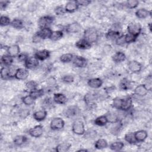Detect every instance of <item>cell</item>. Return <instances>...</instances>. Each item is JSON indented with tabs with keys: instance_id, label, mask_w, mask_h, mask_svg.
Returning a JSON list of instances; mask_svg holds the SVG:
<instances>
[{
	"instance_id": "cell-51",
	"label": "cell",
	"mask_w": 152,
	"mask_h": 152,
	"mask_svg": "<svg viewBox=\"0 0 152 152\" xmlns=\"http://www.w3.org/2000/svg\"><path fill=\"white\" fill-rule=\"evenodd\" d=\"M30 115V110L28 109H23L19 112V116L21 119L26 118Z\"/></svg>"
},
{
	"instance_id": "cell-41",
	"label": "cell",
	"mask_w": 152,
	"mask_h": 152,
	"mask_svg": "<svg viewBox=\"0 0 152 152\" xmlns=\"http://www.w3.org/2000/svg\"><path fill=\"white\" fill-rule=\"evenodd\" d=\"M34 100H35V99L34 98H33L30 94L27 95L22 98L23 103L26 106L32 105L34 103Z\"/></svg>"
},
{
	"instance_id": "cell-28",
	"label": "cell",
	"mask_w": 152,
	"mask_h": 152,
	"mask_svg": "<svg viewBox=\"0 0 152 152\" xmlns=\"http://www.w3.org/2000/svg\"><path fill=\"white\" fill-rule=\"evenodd\" d=\"M1 62L4 66H11L13 62V57L8 54L3 55L1 58Z\"/></svg>"
},
{
	"instance_id": "cell-31",
	"label": "cell",
	"mask_w": 152,
	"mask_h": 152,
	"mask_svg": "<svg viewBox=\"0 0 152 152\" xmlns=\"http://www.w3.org/2000/svg\"><path fill=\"white\" fill-rule=\"evenodd\" d=\"M131 83L129 80L126 78H122L119 83V88L122 90H124V91L128 90L131 88Z\"/></svg>"
},
{
	"instance_id": "cell-37",
	"label": "cell",
	"mask_w": 152,
	"mask_h": 152,
	"mask_svg": "<svg viewBox=\"0 0 152 152\" xmlns=\"http://www.w3.org/2000/svg\"><path fill=\"white\" fill-rule=\"evenodd\" d=\"M107 119V122L111 124H116L119 122L118 116L113 112H109L105 115Z\"/></svg>"
},
{
	"instance_id": "cell-12",
	"label": "cell",
	"mask_w": 152,
	"mask_h": 152,
	"mask_svg": "<svg viewBox=\"0 0 152 152\" xmlns=\"http://www.w3.org/2000/svg\"><path fill=\"white\" fill-rule=\"evenodd\" d=\"M43 127L40 125H36L33 128H31L28 131L29 135L34 138H39L43 135Z\"/></svg>"
},
{
	"instance_id": "cell-29",
	"label": "cell",
	"mask_w": 152,
	"mask_h": 152,
	"mask_svg": "<svg viewBox=\"0 0 152 152\" xmlns=\"http://www.w3.org/2000/svg\"><path fill=\"white\" fill-rule=\"evenodd\" d=\"M108 146L107 141L103 138H100L96 141L94 143V147L97 150H102L106 148Z\"/></svg>"
},
{
	"instance_id": "cell-6",
	"label": "cell",
	"mask_w": 152,
	"mask_h": 152,
	"mask_svg": "<svg viewBox=\"0 0 152 152\" xmlns=\"http://www.w3.org/2000/svg\"><path fill=\"white\" fill-rule=\"evenodd\" d=\"M80 113V108L75 105L68 107L64 111V115L68 118H73L78 116Z\"/></svg>"
},
{
	"instance_id": "cell-33",
	"label": "cell",
	"mask_w": 152,
	"mask_h": 152,
	"mask_svg": "<svg viewBox=\"0 0 152 152\" xmlns=\"http://www.w3.org/2000/svg\"><path fill=\"white\" fill-rule=\"evenodd\" d=\"M27 140H28L27 137L26 135H20L15 137V138H14L13 142L16 145L21 146L23 144H24L25 142H26Z\"/></svg>"
},
{
	"instance_id": "cell-19",
	"label": "cell",
	"mask_w": 152,
	"mask_h": 152,
	"mask_svg": "<svg viewBox=\"0 0 152 152\" xmlns=\"http://www.w3.org/2000/svg\"><path fill=\"white\" fill-rule=\"evenodd\" d=\"M75 45L78 49L81 50L88 49L91 47V44L84 38L77 41Z\"/></svg>"
},
{
	"instance_id": "cell-21",
	"label": "cell",
	"mask_w": 152,
	"mask_h": 152,
	"mask_svg": "<svg viewBox=\"0 0 152 152\" xmlns=\"http://www.w3.org/2000/svg\"><path fill=\"white\" fill-rule=\"evenodd\" d=\"M47 115H48L47 111L45 109H42V110H39L35 112L33 114V117L34 120L40 122L45 120Z\"/></svg>"
},
{
	"instance_id": "cell-20",
	"label": "cell",
	"mask_w": 152,
	"mask_h": 152,
	"mask_svg": "<svg viewBox=\"0 0 152 152\" xmlns=\"http://www.w3.org/2000/svg\"><path fill=\"white\" fill-rule=\"evenodd\" d=\"M134 93L141 97L145 96L147 94L148 90L145 86V84H140L137 86L135 88H134Z\"/></svg>"
},
{
	"instance_id": "cell-52",
	"label": "cell",
	"mask_w": 152,
	"mask_h": 152,
	"mask_svg": "<svg viewBox=\"0 0 152 152\" xmlns=\"http://www.w3.org/2000/svg\"><path fill=\"white\" fill-rule=\"evenodd\" d=\"M115 42H116V44L117 45H119V46H122L124 45H125L126 43H125V35H123V34H121L116 40H115Z\"/></svg>"
},
{
	"instance_id": "cell-54",
	"label": "cell",
	"mask_w": 152,
	"mask_h": 152,
	"mask_svg": "<svg viewBox=\"0 0 152 152\" xmlns=\"http://www.w3.org/2000/svg\"><path fill=\"white\" fill-rule=\"evenodd\" d=\"M42 40V39L40 37V36L38 34V33L37 32L33 35V36L32 37V42L34 43H39Z\"/></svg>"
},
{
	"instance_id": "cell-56",
	"label": "cell",
	"mask_w": 152,
	"mask_h": 152,
	"mask_svg": "<svg viewBox=\"0 0 152 152\" xmlns=\"http://www.w3.org/2000/svg\"><path fill=\"white\" fill-rule=\"evenodd\" d=\"M90 133H91V134H90V132H89L88 131H87V132H85L84 134H86V137H87L89 138H93L95 137L96 136V135H97L96 132L95 131H93V130H90Z\"/></svg>"
},
{
	"instance_id": "cell-57",
	"label": "cell",
	"mask_w": 152,
	"mask_h": 152,
	"mask_svg": "<svg viewBox=\"0 0 152 152\" xmlns=\"http://www.w3.org/2000/svg\"><path fill=\"white\" fill-rule=\"evenodd\" d=\"M78 4V5H81V6H87L89 4H91V1H88V0H80V1H77Z\"/></svg>"
},
{
	"instance_id": "cell-26",
	"label": "cell",
	"mask_w": 152,
	"mask_h": 152,
	"mask_svg": "<svg viewBox=\"0 0 152 152\" xmlns=\"http://www.w3.org/2000/svg\"><path fill=\"white\" fill-rule=\"evenodd\" d=\"M112 59L114 62L120 63L126 59V55L124 52L121 51H118L112 55Z\"/></svg>"
},
{
	"instance_id": "cell-14",
	"label": "cell",
	"mask_w": 152,
	"mask_h": 152,
	"mask_svg": "<svg viewBox=\"0 0 152 152\" xmlns=\"http://www.w3.org/2000/svg\"><path fill=\"white\" fill-rule=\"evenodd\" d=\"M81 30V25L77 22H74L66 26L65 30L68 33H76Z\"/></svg>"
},
{
	"instance_id": "cell-48",
	"label": "cell",
	"mask_w": 152,
	"mask_h": 152,
	"mask_svg": "<svg viewBox=\"0 0 152 152\" xmlns=\"http://www.w3.org/2000/svg\"><path fill=\"white\" fill-rule=\"evenodd\" d=\"M52 100L53 99H52L51 98H49V97H47V98L45 99L43 101L42 106L45 108H49L53 104V100Z\"/></svg>"
},
{
	"instance_id": "cell-24",
	"label": "cell",
	"mask_w": 152,
	"mask_h": 152,
	"mask_svg": "<svg viewBox=\"0 0 152 152\" xmlns=\"http://www.w3.org/2000/svg\"><path fill=\"white\" fill-rule=\"evenodd\" d=\"M135 140L137 142H143L148 137V134L145 130H139L134 132Z\"/></svg>"
},
{
	"instance_id": "cell-16",
	"label": "cell",
	"mask_w": 152,
	"mask_h": 152,
	"mask_svg": "<svg viewBox=\"0 0 152 152\" xmlns=\"http://www.w3.org/2000/svg\"><path fill=\"white\" fill-rule=\"evenodd\" d=\"M87 84L90 87L94 89H97L102 86L103 81L100 78H93L88 80Z\"/></svg>"
},
{
	"instance_id": "cell-22",
	"label": "cell",
	"mask_w": 152,
	"mask_h": 152,
	"mask_svg": "<svg viewBox=\"0 0 152 152\" xmlns=\"http://www.w3.org/2000/svg\"><path fill=\"white\" fill-rule=\"evenodd\" d=\"M53 100L57 104H64L66 102L67 98L65 94L61 93H56L53 95Z\"/></svg>"
},
{
	"instance_id": "cell-50",
	"label": "cell",
	"mask_w": 152,
	"mask_h": 152,
	"mask_svg": "<svg viewBox=\"0 0 152 152\" xmlns=\"http://www.w3.org/2000/svg\"><path fill=\"white\" fill-rule=\"evenodd\" d=\"M28 55L27 53H20L18 56H17V58H18V60L19 61H20L21 62H25L27 59L28 58Z\"/></svg>"
},
{
	"instance_id": "cell-42",
	"label": "cell",
	"mask_w": 152,
	"mask_h": 152,
	"mask_svg": "<svg viewBox=\"0 0 152 152\" xmlns=\"http://www.w3.org/2000/svg\"><path fill=\"white\" fill-rule=\"evenodd\" d=\"M96 94H94V93H88L87 94H86L85 96H84V100L85 101V102L87 103V104H90V103H91L92 102L95 100L96 99Z\"/></svg>"
},
{
	"instance_id": "cell-46",
	"label": "cell",
	"mask_w": 152,
	"mask_h": 152,
	"mask_svg": "<svg viewBox=\"0 0 152 152\" xmlns=\"http://www.w3.org/2000/svg\"><path fill=\"white\" fill-rule=\"evenodd\" d=\"M61 80L63 83H66V84H69L72 83L74 81V78L72 75H65L61 78Z\"/></svg>"
},
{
	"instance_id": "cell-49",
	"label": "cell",
	"mask_w": 152,
	"mask_h": 152,
	"mask_svg": "<svg viewBox=\"0 0 152 152\" xmlns=\"http://www.w3.org/2000/svg\"><path fill=\"white\" fill-rule=\"evenodd\" d=\"M55 13L57 15H61L64 14L66 12L65 10V8L62 6H58L55 8Z\"/></svg>"
},
{
	"instance_id": "cell-40",
	"label": "cell",
	"mask_w": 152,
	"mask_h": 152,
	"mask_svg": "<svg viewBox=\"0 0 152 152\" xmlns=\"http://www.w3.org/2000/svg\"><path fill=\"white\" fill-rule=\"evenodd\" d=\"M73 58H74V55L70 53H64L62 55L60 56L59 59L61 62L63 63H68L72 61Z\"/></svg>"
},
{
	"instance_id": "cell-11",
	"label": "cell",
	"mask_w": 152,
	"mask_h": 152,
	"mask_svg": "<svg viewBox=\"0 0 152 152\" xmlns=\"http://www.w3.org/2000/svg\"><path fill=\"white\" fill-rule=\"evenodd\" d=\"M128 67L130 71L133 73H138L141 71L142 68V64L135 60L130 61L128 64Z\"/></svg>"
},
{
	"instance_id": "cell-39",
	"label": "cell",
	"mask_w": 152,
	"mask_h": 152,
	"mask_svg": "<svg viewBox=\"0 0 152 152\" xmlns=\"http://www.w3.org/2000/svg\"><path fill=\"white\" fill-rule=\"evenodd\" d=\"M64 33L61 30H55L53 31L52 34L50 37V39L52 41H57L62 38Z\"/></svg>"
},
{
	"instance_id": "cell-34",
	"label": "cell",
	"mask_w": 152,
	"mask_h": 152,
	"mask_svg": "<svg viewBox=\"0 0 152 152\" xmlns=\"http://www.w3.org/2000/svg\"><path fill=\"white\" fill-rule=\"evenodd\" d=\"M107 119L106 118V115H102L96 118L94 121L95 125L99 126H103L106 125L107 123Z\"/></svg>"
},
{
	"instance_id": "cell-7",
	"label": "cell",
	"mask_w": 152,
	"mask_h": 152,
	"mask_svg": "<svg viewBox=\"0 0 152 152\" xmlns=\"http://www.w3.org/2000/svg\"><path fill=\"white\" fill-rule=\"evenodd\" d=\"M55 20V17L52 15H44L41 17L38 20V25L40 28L49 27Z\"/></svg>"
},
{
	"instance_id": "cell-38",
	"label": "cell",
	"mask_w": 152,
	"mask_h": 152,
	"mask_svg": "<svg viewBox=\"0 0 152 152\" xmlns=\"http://www.w3.org/2000/svg\"><path fill=\"white\" fill-rule=\"evenodd\" d=\"M124 139L125 141H126L130 144H134L137 142L135 138L134 132H130L126 133L124 136Z\"/></svg>"
},
{
	"instance_id": "cell-18",
	"label": "cell",
	"mask_w": 152,
	"mask_h": 152,
	"mask_svg": "<svg viewBox=\"0 0 152 152\" xmlns=\"http://www.w3.org/2000/svg\"><path fill=\"white\" fill-rule=\"evenodd\" d=\"M34 56L39 61H45L50 56V52L47 49L37 50L34 53Z\"/></svg>"
},
{
	"instance_id": "cell-4",
	"label": "cell",
	"mask_w": 152,
	"mask_h": 152,
	"mask_svg": "<svg viewBox=\"0 0 152 152\" xmlns=\"http://www.w3.org/2000/svg\"><path fill=\"white\" fill-rule=\"evenodd\" d=\"M142 30V27L138 23L132 22L128 25L127 31L128 33L138 37Z\"/></svg>"
},
{
	"instance_id": "cell-58",
	"label": "cell",
	"mask_w": 152,
	"mask_h": 152,
	"mask_svg": "<svg viewBox=\"0 0 152 152\" xmlns=\"http://www.w3.org/2000/svg\"><path fill=\"white\" fill-rule=\"evenodd\" d=\"M78 151H87L88 150L87 149H80Z\"/></svg>"
},
{
	"instance_id": "cell-2",
	"label": "cell",
	"mask_w": 152,
	"mask_h": 152,
	"mask_svg": "<svg viewBox=\"0 0 152 152\" xmlns=\"http://www.w3.org/2000/svg\"><path fill=\"white\" fill-rule=\"evenodd\" d=\"M99 38L98 31L94 27L88 28L84 32V39L90 42L91 44L96 42Z\"/></svg>"
},
{
	"instance_id": "cell-9",
	"label": "cell",
	"mask_w": 152,
	"mask_h": 152,
	"mask_svg": "<svg viewBox=\"0 0 152 152\" xmlns=\"http://www.w3.org/2000/svg\"><path fill=\"white\" fill-rule=\"evenodd\" d=\"M29 75V71L28 69L24 68H19L17 69L14 77L19 80H25Z\"/></svg>"
},
{
	"instance_id": "cell-44",
	"label": "cell",
	"mask_w": 152,
	"mask_h": 152,
	"mask_svg": "<svg viewBox=\"0 0 152 152\" xmlns=\"http://www.w3.org/2000/svg\"><path fill=\"white\" fill-rule=\"evenodd\" d=\"M10 18L6 15H1L0 17V25L1 26H7L11 24Z\"/></svg>"
},
{
	"instance_id": "cell-43",
	"label": "cell",
	"mask_w": 152,
	"mask_h": 152,
	"mask_svg": "<svg viewBox=\"0 0 152 152\" xmlns=\"http://www.w3.org/2000/svg\"><path fill=\"white\" fill-rule=\"evenodd\" d=\"M139 2L137 0H129L125 3V6L129 9H134L138 7Z\"/></svg>"
},
{
	"instance_id": "cell-1",
	"label": "cell",
	"mask_w": 152,
	"mask_h": 152,
	"mask_svg": "<svg viewBox=\"0 0 152 152\" xmlns=\"http://www.w3.org/2000/svg\"><path fill=\"white\" fill-rule=\"evenodd\" d=\"M132 104V99L131 96L115 97L112 102V106L118 110L126 111L130 109Z\"/></svg>"
},
{
	"instance_id": "cell-36",
	"label": "cell",
	"mask_w": 152,
	"mask_h": 152,
	"mask_svg": "<svg viewBox=\"0 0 152 152\" xmlns=\"http://www.w3.org/2000/svg\"><path fill=\"white\" fill-rule=\"evenodd\" d=\"M124 147V142L120 141H115L110 145V150L113 151H121Z\"/></svg>"
},
{
	"instance_id": "cell-15",
	"label": "cell",
	"mask_w": 152,
	"mask_h": 152,
	"mask_svg": "<svg viewBox=\"0 0 152 152\" xmlns=\"http://www.w3.org/2000/svg\"><path fill=\"white\" fill-rule=\"evenodd\" d=\"M78 7L77 1H69L65 4L64 8L66 12L72 13L78 10Z\"/></svg>"
},
{
	"instance_id": "cell-23",
	"label": "cell",
	"mask_w": 152,
	"mask_h": 152,
	"mask_svg": "<svg viewBox=\"0 0 152 152\" xmlns=\"http://www.w3.org/2000/svg\"><path fill=\"white\" fill-rule=\"evenodd\" d=\"M52 31H53L49 27H45L40 28L37 33L42 39V40H43L46 39H50Z\"/></svg>"
},
{
	"instance_id": "cell-13",
	"label": "cell",
	"mask_w": 152,
	"mask_h": 152,
	"mask_svg": "<svg viewBox=\"0 0 152 152\" xmlns=\"http://www.w3.org/2000/svg\"><path fill=\"white\" fill-rule=\"evenodd\" d=\"M72 61L73 65L78 68H83L87 65V59L81 56H76L74 57Z\"/></svg>"
},
{
	"instance_id": "cell-32",
	"label": "cell",
	"mask_w": 152,
	"mask_h": 152,
	"mask_svg": "<svg viewBox=\"0 0 152 152\" xmlns=\"http://www.w3.org/2000/svg\"><path fill=\"white\" fill-rule=\"evenodd\" d=\"M71 147V144L68 142H62L55 147V150L58 152H66L69 150Z\"/></svg>"
},
{
	"instance_id": "cell-45",
	"label": "cell",
	"mask_w": 152,
	"mask_h": 152,
	"mask_svg": "<svg viewBox=\"0 0 152 152\" xmlns=\"http://www.w3.org/2000/svg\"><path fill=\"white\" fill-rule=\"evenodd\" d=\"M38 86V84L36 81H33V80H30L28 81L26 83V87L27 90H29L30 91L37 88Z\"/></svg>"
},
{
	"instance_id": "cell-53",
	"label": "cell",
	"mask_w": 152,
	"mask_h": 152,
	"mask_svg": "<svg viewBox=\"0 0 152 152\" xmlns=\"http://www.w3.org/2000/svg\"><path fill=\"white\" fill-rule=\"evenodd\" d=\"M47 84L50 87H53L56 85V80L53 77H50L46 80Z\"/></svg>"
},
{
	"instance_id": "cell-5",
	"label": "cell",
	"mask_w": 152,
	"mask_h": 152,
	"mask_svg": "<svg viewBox=\"0 0 152 152\" xmlns=\"http://www.w3.org/2000/svg\"><path fill=\"white\" fill-rule=\"evenodd\" d=\"M72 131L76 135H84L86 132L84 122L81 120L75 121L72 125Z\"/></svg>"
},
{
	"instance_id": "cell-10",
	"label": "cell",
	"mask_w": 152,
	"mask_h": 152,
	"mask_svg": "<svg viewBox=\"0 0 152 152\" xmlns=\"http://www.w3.org/2000/svg\"><path fill=\"white\" fill-rule=\"evenodd\" d=\"M39 61L34 56L28 57L27 61L24 62L25 67L28 69H33L39 66Z\"/></svg>"
},
{
	"instance_id": "cell-3",
	"label": "cell",
	"mask_w": 152,
	"mask_h": 152,
	"mask_svg": "<svg viewBox=\"0 0 152 152\" xmlns=\"http://www.w3.org/2000/svg\"><path fill=\"white\" fill-rule=\"evenodd\" d=\"M17 69H15L11 65L9 66H2L0 71V75L1 79L3 80H7L12 77H14Z\"/></svg>"
},
{
	"instance_id": "cell-8",
	"label": "cell",
	"mask_w": 152,
	"mask_h": 152,
	"mask_svg": "<svg viewBox=\"0 0 152 152\" xmlns=\"http://www.w3.org/2000/svg\"><path fill=\"white\" fill-rule=\"evenodd\" d=\"M65 126L64 121L59 117L54 118L50 122V128L52 130H60Z\"/></svg>"
},
{
	"instance_id": "cell-17",
	"label": "cell",
	"mask_w": 152,
	"mask_h": 152,
	"mask_svg": "<svg viewBox=\"0 0 152 152\" xmlns=\"http://www.w3.org/2000/svg\"><path fill=\"white\" fill-rule=\"evenodd\" d=\"M7 52L8 55L12 57L18 56V55L20 53V46L18 45H11L7 48Z\"/></svg>"
},
{
	"instance_id": "cell-47",
	"label": "cell",
	"mask_w": 152,
	"mask_h": 152,
	"mask_svg": "<svg viewBox=\"0 0 152 152\" xmlns=\"http://www.w3.org/2000/svg\"><path fill=\"white\" fill-rule=\"evenodd\" d=\"M137 37H136L129 33H127L125 35V43H128V44L135 42V40H137Z\"/></svg>"
},
{
	"instance_id": "cell-30",
	"label": "cell",
	"mask_w": 152,
	"mask_h": 152,
	"mask_svg": "<svg viewBox=\"0 0 152 152\" xmlns=\"http://www.w3.org/2000/svg\"><path fill=\"white\" fill-rule=\"evenodd\" d=\"M44 94H45V91L43 89L37 88L36 89L32 90L29 92V94L35 100L39 97H41L44 95Z\"/></svg>"
},
{
	"instance_id": "cell-35",
	"label": "cell",
	"mask_w": 152,
	"mask_h": 152,
	"mask_svg": "<svg viewBox=\"0 0 152 152\" xmlns=\"http://www.w3.org/2000/svg\"><path fill=\"white\" fill-rule=\"evenodd\" d=\"M11 25L14 28L20 30L24 27V21L22 20L19 18H14L13 20L11 21Z\"/></svg>"
},
{
	"instance_id": "cell-27",
	"label": "cell",
	"mask_w": 152,
	"mask_h": 152,
	"mask_svg": "<svg viewBox=\"0 0 152 152\" xmlns=\"http://www.w3.org/2000/svg\"><path fill=\"white\" fill-rule=\"evenodd\" d=\"M121 33L119 31H116L114 30H109L106 33V37L108 40H116L120 36H121Z\"/></svg>"
},
{
	"instance_id": "cell-55",
	"label": "cell",
	"mask_w": 152,
	"mask_h": 152,
	"mask_svg": "<svg viewBox=\"0 0 152 152\" xmlns=\"http://www.w3.org/2000/svg\"><path fill=\"white\" fill-rule=\"evenodd\" d=\"M10 4L9 1H0V8L1 10H5Z\"/></svg>"
},
{
	"instance_id": "cell-25",
	"label": "cell",
	"mask_w": 152,
	"mask_h": 152,
	"mask_svg": "<svg viewBox=\"0 0 152 152\" xmlns=\"http://www.w3.org/2000/svg\"><path fill=\"white\" fill-rule=\"evenodd\" d=\"M135 14L137 18L140 19H144L148 17L149 15H151V11L147 10L145 8H141L137 10Z\"/></svg>"
}]
</instances>
